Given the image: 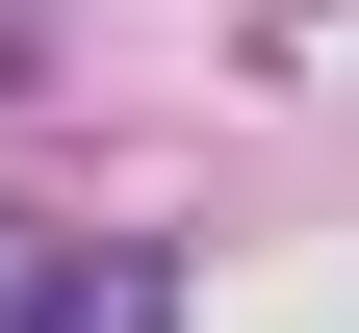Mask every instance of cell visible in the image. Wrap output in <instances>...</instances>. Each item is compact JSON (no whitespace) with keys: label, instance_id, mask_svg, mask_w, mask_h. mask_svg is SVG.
Instances as JSON below:
<instances>
[{"label":"cell","instance_id":"cell-1","mask_svg":"<svg viewBox=\"0 0 359 333\" xmlns=\"http://www.w3.org/2000/svg\"><path fill=\"white\" fill-rule=\"evenodd\" d=\"M0 333H180V282H154V257H77V231L0 205Z\"/></svg>","mask_w":359,"mask_h":333}]
</instances>
